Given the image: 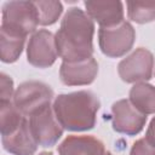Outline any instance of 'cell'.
<instances>
[{
	"label": "cell",
	"mask_w": 155,
	"mask_h": 155,
	"mask_svg": "<svg viewBox=\"0 0 155 155\" xmlns=\"http://www.w3.org/2000/svg\"><path fill=\"white\" fill-rule=\"evenodd\" d=\"M93 29L91 17L82 10H68L54 38L57 53L64 62H79L92 57Z\"/></svg>",
	"instance_id": "obj_1"
},
{
	"label": "cell",
	"mask_w": 155,
	"mask_h": 155,
	"mask_svg": "<svg viewBox=\"0 0 155 155\" xmlns=\"http://www.w3.org/2000/svg\"><path fill=\"white\" fill-rule=\"evenodd\" d=\"M98 98L90 91L61 94L53 104V113L62 127L70 131L90 130L96 124Z\"/></svg>",
	"instance_id": "obj_2"
},
{
	"label": "cell",
	"mask_w": 155,
	"mask_h": 155,
	"mask_svg": "<svg viewBox=\"0 0 155 155\" xmlns=\"http://www.w3.org/2000/svg\"><path fill=\"white\" fill-rule=\"evenodd\" d=\"M39 24V13L34 1H10L2 8L1 29L27 36Z\"/></svg>",
	"instance_id": "obj_3"
},
{
	"label": "cell",
	"mask_w": 155,
	"mask_h": 155,
	"mask_svg": "<svg viewBox=\"0 0 155 155\" xmlns=\"http://www.w3.org/2000/svg\"><path fill=\"white\" fill-rule=\"evenodd\" d=\"M53 92L50 86L39 81H28L22 84L13 94V104L24 116L34 114L50 107Z\"/></svg>",
	"instance_id": "obj_4"
},
{
	"label": "cell",
	"mask_w": 155,
	"mask_h": 155,
	"mask_svg": "<svg viewBox=\"0 0 155 155\" xmlns=\"http://www.w3.org/2000/svg\"><path fill=\"white\" fill-rule=\"evenodd\" d=\"M134 30L127 22L99 29V46L109 57H119L126 53L133 45Z\"/></svg>",
	"instance_id": "obj_5"
},
{
	"label": "cell",
	"mask_w": 155,
	"mask_h": 155,
	"mask_svg": "<svg viewBox=\"0 0 155 155\" xmlns=\"http://www.w3.org/2000/svg\"><path fill=\"white\" fill-rule=\"evenodd\" d=\"M29 126L35 140L42 147L53 145L63 133V128L50 107L30 116Z\"/></svg>",
	"instance_id": "obj_6"
},
{
	"label": "cell",
	"mask_w": 155,
	"mask_h": 155,
	"mask_svg": "<svg viewBox=\"0 0 155 155\" xmlns=\"http://www.w3.org/2000/svg\"><path fill=\"white\" fill-rule=\"evenodd\" d=\"M153 54L145 48H138L131 56L120 62L119 74L126 82L149 80L153 74Z\"/></svg>",
	"instance_id": "obj_7"
},
{
	"label": "cell",
	"mask_w": 155,
	"mask_h": 155,
	"mask_svg": "<svg viewBox=\"0 0 155 155\" xmlns=\"http://www.w3.org/2000/svg\"><path fill=\"white\" fill-rule=\"evenodd\" d=\"M113 126L117 132L136 134L142 131L147 116L140 113L130 101L122 99L113 105Z\"/></svg>",
	"instance_id": "obj_8"
},
{
	"label": "cell",
	"mask_w": 155,
	"mask_h": 155,
	"mask_svg": "<svg viewBox=\"0 0 155 155\" xmlns=\"http://www.w3.org/2000/svg\"><path fill=\"white\" fill-rule=\"evenodd\" d=\"M56 57L57 48L52 34L47 30L36 31L28 44L29 63L39 68H46L56 61Z\"/></svg>",
	"instance_id": "obj_9"
},
{
	"label": "cell",
	"mask_w": 155,
	"mask_h": 155,
	"mask_svg": "<svg viewBox=\"0 0 155 155\" xmlns=\"http://www.w3.org/2000/svg\"><path fill=\"white\" fill-rule=\"evenodd\" d=\"M98 64L93 57L79 62H63L61 79L65 85H85L94 80Z\"/></svg>",
	"instance_id": "obj_10"
},
{
	"label": "cell",
	"mask_w": 155,
	"mask_h": 155,
	"mask_svg": "<svg viewBox=\"0 0 155 155\" xmlns=\"http://www.w3.org/2000/svg\"><path fill=\"white\" fill-rule=\"evenodd\" d=\"M88 16L101 24V28H109L122 23L124 10L120 1H86Z\"/></svg>",
	"instance_id": "obj_11"
},
{
	"label": "cell",
	"mask_w": 155,
	"mask_h": 155,
	"mask_svg": "<svg viewBox=\"0 0 155 155\" xmlns=\"http://www.w3.org/2000/svg\"><path fill=\"white\" fill-rule=\"evenodd\" d=\"M2 144L7 151L15 155H33L39 145L30 131L28 119H25L16 131L2 136Z\"/></svg>",
	"instance_id": "obj_12"
},
{
	"label": "cell",
	"mask_w": 155,
	"mask_h": 155,
	"mask_svg": "<svg viewBox=\"0 0 155 155\" xmlns=\"http://www.w3.org/2000/svg\"><path fill=\"white\" fill-rule=\"evenodd\" d=\"M59 155H107L101 140L91 136H70L58 148Z\"/></svg>",
	"instance_id": "obj_13"
},
{
	"label": "cell",
	"mask_w": 155,
	"mask_h": 155,
	"mask_svg": "<svg viewBox=\"0 0 155 155\" xmlns=\"http://www.w3.org/2000/svg\"><path fill=\"white\" fill-rule=\"evenodd\" d=\"M25 36L1 29L0 31V57L2 62H15L22 52Z\"/></svg>",
	"instance_id": "obj_14"
},
{
	"label": "cell",
	"mask_w": 155,
	"mask_h": 155,
	"mask_svg": "<svg viewBox=\"0 0 155 155\" xmlns=\"http://www.w3.org/2000/svg\"><path fill=\"white\" fill-rule=\"evenodd\" d=\"M131 103L143 114L155 111V87L147 84H137L130 92Z\"/></svg>",
	"instance_id": "obj_15"
},
{
	"label": "cell",
	"mask_w": 155,
	"mask_h": 155,
	"mask_svg": "<svg viewBox=\"0 0 155 155\" xmlns=\"http://www.w3.org/2000/svg\"><path fill=\"white\" fill-rule=\"evenodd\" d=\"M25 119L12 102H0V127L2 136L16 131Z\"/></svg>",
	"instance_id": "obj_16"
},
{
	"label": "cell",
	"mask_w": 155,
	"mask_h": 155,
	"mask_svg": "<svg viewBox=\"0 0 155 155\" xmlns=\"http://www.w3.org/2000/svg\"><path fill=\"white\" fill-rule=\"evenodd\" d=\"M128 17L137 23L155 19V1H127Z\"/></svg>",
	"instance_id": "obj_17"
},
{
	"label": "cell",
	"mask_w": 155,
	"mask_h": 155,
	"mask_svg": "<svg viewBox=\"0 0 155 155\" xmlns=\"http://www.w3.org/2000/svg\"><path fill=\"white\" fill-rule=\"evenodd\" d=\"M38 13H39V24L47 25L57 21L62 13V4L59 1H34Z\"/></svg>",
	"instance_id": "obj_18"
},
{
	"label": "cell",
	"mask_w": 155,
	"mask_h": 155,
	"mask_svg": "<svg viewBox=\"0 0 155 155\" xmlns=\"http://www.w3.org/2000/svg\"><path fill=\"white\" fill-rule=\"evenodd\" d=\"M0 102H11L13 93V84L11 78L2 73L0 78Z\"/></svg>",
	"instance_id": "obj_19"
},
{
	"label": "cell",
	"mask_w": 155,
	"mask_h": 155,
	"mask_svg": "<svg viewBox=\"0 0 155 155\" xmlns=\"http://www.w3.org/2000/svg\"><path fill=\"white\" fill-rule=\"evenodd\" d=\"M131 155H155V145L150 144L145 138L139 139L133 144Z\"/></svg>",
	"instance_id": "obj_20"
},
{
	"label": "cell",
	"mask_w": 155,
	"mask_h": 155,
	"mask_svg": "<svg viewBox=\"0 0 155 155\" xmlns=\"http://www.w3.org/2000/svg\"><path fill=\"white\" fill-rule=\"evenodd\" d=\"M145 139H147L150 144L155 145V117H154V119L151 120V122H150V126H149V128H148Z\"/></svg>",
	"instance_id": "obj_21"
},
{
	"label": "cell",
	"mask_w": 155,
	"mask_h": 155,
	"mask_svg": "<svg viewBox=\"0 0 155 155\" xmlns=\"http://www.w3.org/2000/svg\"><path fill=\"white\" fill-rule=\"evenodd\" d=\"M39 155H52L51 153H41V154H39Z\"/></svg>",
	"instance_id": "obj_22"
},
{
	"label": "cell",
	"mask_w": 155,
	"mask_h": 155,
	"mask_svg": "<svg viewBox=\"0 0 155 155\" xmlns=\"http://www.w3.org/2000/svg\"><path fill=\"white\" fill-rule=\"evenodd\" d=\"M107 155H111V154H110V153H107Z\"/></svg>",
	"instance_id": "obj_23"
}]
</instances>
